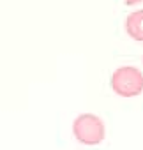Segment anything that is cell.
<instances>
[{"label":"cell","instance_id":"1","mask_svg":"<svg viewBox=\"0 0 143 150\" xmlns=\"http://www.w3.org/2000/svg\"><path fill=\"white\" fill-rule=\"evenodd\" d=\"M111 88L120 97H134L143 92V74L139 69L125 65L113 72Z\"/></svg>","mask_w":143,"mask_h":150},{"label":"cell","instance_id":"2","mask_svg":"<svg viewBox=\"0 0 143 150\" xmlns=\"http://www.w3.org/2000/svg\"><path fill=\"white\" fill-rule=\"evenodd\" d=\"M73 132L76 139L83 145H99L104 139V124L99 117L85 113L74 120Z\"/></svg>","mask_w":143,"mask_h":150},{"label":"cell","instance_id":"3","mask_svg":"<svg viewBox=\"0 0 143 150\" xmlns=\"http://www.w3.org/2000/svg\"><path fill=\"white\" fill-rule=\"evenodd\" d=\"M125 32L134 41H143V9L134 11L125 18Z\"/></svg>","mask_w":143,"mask_h":150},{"label":"cell","instance_id":"4","mask_svg":"<svg viewBox=\"0 0 143 150\" xmlns=\"http://www.w3.org/2000/svg\"><path fill=\"white\" fill-rule=\"evenodd\" d=\"M138 2H143V0H127V6H134Z\"/></svg>","mask_w":143,"mask_h":150}]
</instances>
